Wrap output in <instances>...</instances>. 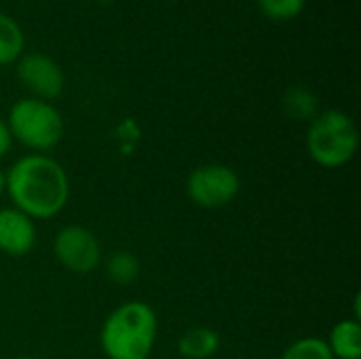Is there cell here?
Segmentation results:
<instances>
[{
  "label": "cell",
  "mask_w": 361,
  "mask_h": 359,
  "mask_svg": "<svg viewBox=\"0 0 361 359\" xmlns=\"http://www.w3.org/2000/svg\"><path fill=\"white\" fill-rule=\"evenodd\" d=\"M6 174V197L27 218L51 220L70 199V180L61 163L49 154H23Z\"/></svg>",
  "instance_id": "cell-1"
},
{
  "label": "cell",
  "mask_w": 361,
  "mask_h": 359,
  "mask_svg": "<svg viewBox=\"0 0 361 359\" xmlns=\"http://www.w3.org/2000/svg\"><path fill=\"white\" fill-rule=\"evenodd\" d=\"M159 336V317L148 303L127 300L102 324L99 347L108 359H148Z\"/></svg>",
  "instance_id": "cell-2"
},
{
  "label": "cell",
  "mask_w": 361,
  "mask_h": 359,
  "mask_svg": "<svg viewBox=\"0 0 361 359\" xmlns=\"http://www.w3.org/2000/svg\"><path fill=\"white\" fill-rule=\"evenodd\" d=\"M305 146L315 165L324 169H341L357 154L360 131L351 114L330 108L309 121Z\"/></svg>",
  "instance_id": "cell-3"
},
{
  "label": "cell",
  "mask_w": 361,
  "mask_h": 359,
  "mask_svg": "<svg viewBox=\"0 0 361 359\" xmlns=\"http://www.w3.org/2000/svg\"><path fill=\"white\" fill-rule=\"evenodd\" d=\"M6 127L13 142L21 144L32 154H47L63 138L61 112L51 102L36 97L17 99L8 110Z\"/></svg>",
  "instance_id": "cell-4"
},
{
  "label": "cell",
  "mask_w": 361,
  "mask_h": 359,
  "mask_svg": "<svg viewBox=\"0 0 361 359\" xmlns=\"http://www.w3.org/2000/svg\"><path fill=\"white\" fill-rule=\"evenodd\" d=\"M186 197L201 209H222L231 205L239 190V174L222 163H205L195 167L186 178Z\"/></svg>",
  "instance_id": "cell-5"
},
{
  "label": "cell",
  "mask_w": 361,
  "mask_h": 359,
  "mask_svg": "<svg viewBox=\"0 0 361 359\" xmlns=\"http://www.w3.org/2000/svg\"><path fill=\"white\" fill-rule=\"evenodd\" d=\"M53 256L66 271L87 275L102 264V245L87 226L70 224L55 235Z\"/></svg>",
  "instance_id": "cell-6"
},
{
  "label": "cell",
  "mask_w": 361,
  "mask_h": 359,
  "mask_svg": "<svg viewBox=\"0 0 361 359\" xmlns=\"http://www.w3.org/2000/svg\"><path fill=\"white\" fill-rule=\"evenodd\" d=\"M15 74L19 85L30 93V97L53 102L61 95L66 76L61 66L47 53H23L15 63Z\"/></svg>",
  "instance_id": "cell-7"
},
{
  "label": "cell",
  "mask_w": 361,
  "mask_h": 359,
  "mask_svg": "<svg viewBox=\"0 0 361 359\" xmlns=\"http://www.w3.org/2000/svg\"><path fill=\"white\" fill-rule=\"evenodd\" d=\"M36 245V222L23 212L0 207V252L11 258L27 256Z\"/></svg>",
  "instance_id": "cell-8"
},
{
  "label": "cell",
  "mask_w": 361,
  "mask_h": 359,
  "mask_svg": "<svg viewBox=\"0 0 361 359\" xmlns=\"http://www.w3.org/2000/svg\"><path fill=\"white\" fill-rule=\"evenodd\" d=\"M220 334L207 326L188 328L178 339V353L184 359H212L220 351Z\"/></svg>",
  "instance_id": "cell-9"
},
{
  "label": "cell",
  "mask_w": 361,
  "mask_h": 359,
  "mask_svg": "<svg viewBox=\"0 0 361 359\" xmlns=\"http://www.w3.org/2000/svg\"><path fill=\"white\" fill-rule=\"evenodd\" d=\"M328 349L334 359H361V324L349 317L338 322L326 339Z\"/></svg>",
  "instance_id": "cell-10"
},
{
  "label": "cell",
  "mask_w": 361,
  "mask_h": 359,
  "mask_svg": "<svg viewBox=\"0 0 361 359\" xmlns=\"http://www.w3.org/2000/svg\"><path fill=\"white\" fill-rule=\"evenodd\" d=\"M25 49V34L21 25L0 11V66L17 63Z\"/></svg>",
  "instance_id": "cell-11"
},
{
  "label": "cell",
  "mask_w": 361,
  "mask_h": 359,
  "mask_svg": "<svg viewBox=\"0 0 361 359\" xmlns=\"http://www.w3.org/2000/svg\"><path fill=\"white\" fill-rule=\"evenodd\" d=\"M140 273H142V264L133 252L118 250L112 252L106 260V277L116 286H131L133 281H137Z\"/></svg>",
  "instance_id": "cell-12"
},
{
  "label": "cell",
  "mask_w": 361,
  "mask_h": 359,
  "mask_svg": "<svg viewBox=\"0 0 361 359\" xmlns=\"http://www.w3.org/2000/svg\"><path fill=\"white\" fill-rule=\"evenodd\" d=\"M283 110L288 112V116L307 123L322 112L317 95L307 87H290L283 95Z\"/></svg>",
  "instance_id": "cell-13"
},
{
  "label": "cell",
  "mask_w": 361,
  "mask_h": 359,
  "mask_svg": "<svg viewBox=\"0 0 361 359\" xmlns=\"http://www.w3.org/2000/svg\"><path fill=\"white\" fill-rule=\"evenodd\" d=\"M279 359H334L326 339L319 336H302L286 347Z\"/></svg>",
  "instance_id": "cell-14"
},
{
  "label": "cell",
  "mask_w": 361,
  "mask_h": 359,
  "mask_svg": "<svg viewBox=\"0 0 361 359\" xmlns=\"http://www.w3.org/2000/svg\"><path fill=\"white\" fill-rule=\"evenodd\" d=\"M307 0H258L262 15L273 21H288L302 13Z\"/></svg>",
  "instance_id": "cell-15"
},
{
  "label": "cell",
  "mask_w": 361,
  "mask_h": 359,
  "mask_svg": "<svg viewBox=\"0 0 361 359\" xmlns=\"http://www.w3.org/2000/svg\"><path fill=\"white\" fill-rule=\"evenodd\" d=\"M11 146H13L11 131H8V127H6V121L0 118V159L6 157V152L11 150Z\"/></svg>",
  "instance_id": "cell-16"
},
{
  "label": "cell",
  "mask_w": 361,
  "mask_h": 359,
  "mask_svg": "<svg viewBox=\"0 0 361 359\" xmlns=\"http://www.w3.org/2000/svg\"><path fill=\"white\" fill-rule=\"evenodd\" d=\"M6 195V174L0 169V199Z\"/></svg>",
  "instance_id": "cell-17"
},
{
  "label": "cell",
  "mask_w": 361,
  "mask_h": 359,
  "mask_svg": "<svg viewBox=\"0 0 361 359\" xmlns=\"http://www.w3.org/2000/svg\"><path fill=\"white\" fill-rule=\"evenodd\" d=\"M13 359H34V358H30V355H17V358H13Z\"/></svg>",
  "instance_id": "cell-18"
}]
</instances>
